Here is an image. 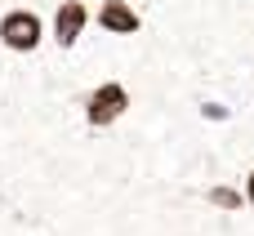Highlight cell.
I'll use <instances>...</instances> for the list:
<instances>
[{
    "label": "cell",
    "mask_w": 254,
    "mask_h": 236,
    "mask_svg": "<svg viewBox=\"0 0 254 236\" xmlns=\"http://www.w3.org/2000/svg\"><path fill=\"white\" fill-rule=\"evenodd\" d=\"M76 107H80V120H85L89 134H107V129H116L134 112V94H129L125 80L107 76V80L89 85L85 94H76Z\"/></svg>",
    "instance_id": "obj_1"
},
{
    "label": "cell",
    "mask_w": 254,
    "mask_h": 236,
    "mask_svg": "<svg viewBox=\"0 0 254 236\" xmlns=\"http://www.w3.org/2000/svg\"><path fill=\"white\" fill-rule=\"evenodd\" d=\"M40 45H45V18H40L36 9L13 4V9L0 13V49L27 58V54H36Z\"/></svg>",
    "instance_id": "obj_2"
},
{
    "label": "cell",
    "mask_w": 254,
    "mask_h": 236,
    "mask_svg": "<svg viewBox=\"0 0 254 236\" xmlns=\"http://www.w3.org/2000/svg\"><path fill=\"white\" fill-rule=\"evenodd\" d=\"M89 22H94V9H89L85 0H58V4H54V18H49V36H54V45L67 54V49L80 45V36L89 31Z\"/></svg>",
    "instance_id": "obj_3"
},
{
    "label": "cell",
    "mask_w": 254,
    "mask_h": 236,
    "mask_svg": "<svg viewBox=\"0 0 254 236\" xmlns=\"http://www.w3.org/2000/svg\"><path fill=\"white\" fill-rule=\"evenodd\" d=\"M94 22H98L103 36H121V40H129V36H138L147 27V18H143V9L134 0H98Z\"/></svg>",
    "instance_id": "obj_4"
},
{
    "label": "cell",
    "mask_w": 254,
    "mask_h": 236,
    "mask_svg": "<svg viewBox=\"0 0 254 236\" xmlns=\"http://www.w3.org/2000/svg\"><path fill=\"white\" fill-rule=\"evenodd\" d=\"M201 201H205L214 214H246V210H250L246 196H241V187H232V183H210V187L201 192Z\"/></svg>",
    "instance_id": "obj_5"
},
{
    "label": "cell",
    "mask_w": 254,
    "mask_h": 236,
    "mask_svg": "<svg viewBox=\"0 0 254 236\" xmlns=\"http://www.w3.org/2000/svg\"><path fill=\"white\" fill-rule=\"evenodd\" d=\"M196 116H201V125H228L237 112H232L223 98H201V103H196Z\"/></svg>",
    "instance_id": "obj_6"
},
{
    "label": "cell",
    "mask_w": 254,
    "mask_h": 236,
    "mask_svg": "<svg viewBox=\"0 0 254 236\" xmlns=\"http://www.w3.org/2000/svg\"><path fill=\"white\" fill-rule=\"evenodd\" d=\"M241 196H246V205L254 210V165L246 170V174H241Z\"/></svg>",
    "instance_id": "obj_7"
}]
</instances>
